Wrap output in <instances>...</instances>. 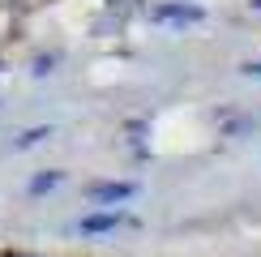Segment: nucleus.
I'll use <instances>...</instances> for the list:
<instances>
[{"instance_id": "1", "label": "nucleus", "mask_w": 261, "mask_h": 257, "mask_svg": "<svg viewBox=\"0 0 261 257\" xmlns=\"http://www.w3.org/2000/svg\"><path fill=\"white\" fill-rule=\"evenodd\" d=\"M137 197V185H128V180H120V185H90V201H99V206H116V201H128Z\"/></svg>"}, {"instance_id": "2", "label": "nucleus", "mask_w": 261, "mask_h": 257, "mask_svg": "<svg viewBox=\"0 0 261 257\" xmlns=\"http://www.w3.org/2000/svg\"><path fill=\"white\" fill-rule=\"evenodd\" d=\"M120 219H124L120 210H103V214H86L77 227H82V236H103V232H116V227H120Z\"/></svg>"}, {"instance_id": "3", "label": "nucleus", "mask_w": 261, "mask_h": 257, "mask_svg": "<svg viewBox=\"0 0 261 257\" xmlns=\"http://www.w3.org/2000/svg\"><path fill=\"white\" fill-rule=\"evenodd\" d=\"M150 17H154V21H176V26H184V21H201V9H197V5H159Z\"/></svg>"}, {"instance_id": "4", "label": "nucleus", "mask_w": 261, "mask_h": 257, "mask_svg": "<svg viewBox=\"0 0 261 257\" xmlns=\"http://www.w3.org/2000/svg\"><path fill=\"white\" fill-rule=\"evenodd\" d=\"M43 137H51V128H35V133H26L17 142V150H26V146H35V142H43Z\"/></svg>"}, {"instance_id": "5", "label": "nucleus", "mask_w": 261, "mask_h": 257, "mask_svg": "<svg viewBox=\"0 0 261 257\" xmlns=\"http://www.w3.org/2000/svg\"><path fill=\"white\" fill-rule=\"evenodd\" d=\"M51 185H60V171H47V176H39L30 189H35V193H43V189H51Z\"/></svg>"}, {"instance_id": "6", "label": "nucleus", "mask_w": 261, "mask_h": 257, "mask_svg": "<svg viewBox=\"0 0 261 257\" xmlns=\"http://www.w3.org/2000/svg\"><path fill=\"white\" fill-rule=\"evenodd\" d=\"M244 73H253V78H261V60H248V64H244Z\"/></svg>"}, {"instance_id": "7", "label": "nucleus", "mask_w": 261, "mask_h": 257, "mask_svg": "<svg viewBox=\"0 0 261 257\" xmlns=\"http://www.w3.org/2000/svg\"><path fill=\"white\" fill-rule=\"evenodd\" d=\"M9 257H26V253H9Z\"/></svg>"}]
</instances>
